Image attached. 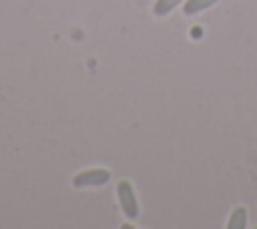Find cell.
<instances>
[{"label":"cell","mask_w":257,"mask_h":229,"mask_svg":"<svg viewBox=\"0 0 257 229\" xmlns=\"http://www.w3.org/2000/svg\"><path fill=\"white\" fill-rule=\"evenodd\" d=\"M116 197H118V203H120V209H122L124 217L126 219H137L139 217V203H137L133 185L128 181H120L116 185Z\"/></svg>","instance_id":"obj_1"},{"label":"cell","mask_w":257,"mask_h":229,"mask_svg":"<svg viewBox=\"0 0 257 229\" xmlns=\"http://www.w3.org/2000/svg\"><path fill=\"white\" fill-rule=\"evenodd\" d=\"M110 181V171L106 169H88V171H80L78 175H74L72 185L76 189L80 187H102Z\"/></svg>","instance_id":"obj_2"},{"label":"cell","mask_w":257,"mask_h":229,"mask_svg":"<svg viewBox=\"0 0 257 229\" xmlns=\"http://www.w3.org/2000/svg\"><path fill=\"white\" fill-rule=\"evenodd\" d=\"M245 225H247V211H245V207H235L231 217H229L227 229H245Z\"/></svg>","instance_id":"obj_4"},{"label":"cell","mask_w":257,"mask_h":229,"mask_svg":"<svg viewBox=\"0 0 257 229\" xmlns=\"http://www.w3.org/2000/svg\"><path fill=\"white\" fill-rule=\"evenodd\" d=\"M217 2H219V0H187L183 12H185L187 16H193V14H199V12L207 10V8H211V6L217 4Z\"/></svg>","instance_id":"obj_3"},{"label":"cell","mask_w":257,"mask_h":229,"mask_svg":"<svg viewBox=\"0 0 257 229\" xmlns=\"http://www.w3.org/2000/svg\"><path fill=\"white\" fill-rule=\"evenodd\" d=\"M183 0H157L155 2V16H167L175 6H179Z\"/></svg>","instance_id":"obj_5"}]
</instances>
